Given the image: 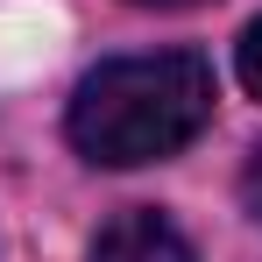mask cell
I'll return each instance as SVG.
<instances>
[{
	"instance_id": "6da1fadb",
	"label": "cell",
	"mask_w": 262,
	"mask_h": 262,
	"mask_svg": "<svg viewBox=\"0 0 262 262\" xmlns=\"http://www.w3.org/2000/svg\"><path fill=\"white\" fill-rule=\"evenodd\" d=\"M213 64L199 50H156V57H114L71 92V142L106 170L163 163L213 121Z\"/></svg>"
},
{
	"instance_id": "7a4b0ae2",
	"label": "cell",
	"mask_w": 262,
	"mask_h": 262,
	"mask_svg": "<svg viewBox=\"0 0 262 262\" xmlns=\"http://www.w3.org/2000/svg\"><path fill=\"white\" fill-rule=\"evenodd\" d=\"M92 262H199V255H191V241H184L156 206H135V213H114L99 227Z\"/></svg>"
},
{
	"instance_id": "3957f363",
	"label": "cell",
	"mask_w": 262,
	"mask_h": 262,
	"mask_svg": "<svg viewBox=\"0 0 262 262\" xmlns=\"http://www.w3.org/2000/svg\"><path fill=\"white\" fill-rule=\"evenodd\" d=\"M234 71H241V85L262 99V14L241 29V50H234Z\"/></svg>"
},
{
	"instance_id": "277c9868",
	"label": "cell",
	"mask_w": 262,
	"mask_h": 262,
	"mask_svg": "<svg viewBox=\"0 0 262 262\" xmlns=\"http://www.w3.org/2000/svg\"><path fill=\"white\" fill-rule=\"evenodd\" d=\"M241 206H248V213L262 220V149L248 156V170H241Z\"/></svg>"
},
{
	"instance_id": "5b68a950",
	"label": "cell",
	"mask_w": 262,
	"mask_h": 262,
	"mask_svg": "<svg viewBox=\"0 0 262 262\" xmlns=\"http://www.w3.org/2000/svg\"><path fill=\"white\" fill-rule=\"evenodd\" d=\"M135 7H199V0H135Z\"/></svg>"
}]
</instances>
